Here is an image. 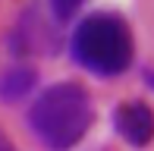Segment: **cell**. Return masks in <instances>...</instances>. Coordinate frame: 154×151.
Segmentation results:
<instances>
[{"instance_id":"cell-1","label":"cell","mask_w":154,"mask_h":151,"mask_svg":"<svg viewBox=\"0 0 154 151\" xmlns=\"http://www.w3.org/2000/svg\"><path fill=\"white\" fill-rule=\"evenodd\" d=\"M94 123L91 94L79 82H57L32 101L29 126L51 151H69L88 135Z\"/></svg>"},{"instance_id":"cell-2","label":"cell","mask_w":154,"mask_h":151,"mask_svg":"<svg viewBox=\"0 0 154 151\" xmlns=\"http://www.w3.org/2000/svg\"><path fill=\"white\" fill-rule=\"evenodd\" d=\"M132 32L123 16L116 13H91L72 29L69 38V54L82 69L113 79L123 76L132 66Z\"/></svg>"},{"instance_id":"cell-3","label":"cell","mask_w":154,"mask_h":151,"mask_svg":"<svg viewBox=\"0 0 154 151\" xmlns=\"http://www.w3.org/2000/svg\"><path fill=\"white\" fill-rule=\"evenodd\" d=\"M10 44H13V51H16V57H25V54H51L54 44H57V35H54L51 22L41 16L38 6H29V10L19 16Z\"/></svg>"},{"instance_id":"cell-4","label":"cell","mask_w":154,"mask_h":151,"mask_svg":"<svg viewBox=\"0 0 154 151\" xmlns=\"http://www.w3.org/2000/svg\"><path fill=\"white\" fill-rule=\"evenodd\" d=\"M113 129L120 132L123 142L145 148L154 139V110L145 101H123L113 110Z\"/></svg>"},{"instance_id":"cell-5","label":"cell","mask_w":154,"mask_h":151,"mask_svg":"<svg viewBox=\"0 0 154 151\" xmlns=\"http://www.w3.org/2000/svg\"><path fill=\"white\" fill-rule=\"evenodd\" d=\"M38 76H35L32 66H13L0 76V98L3 101H22L25 94L35 88Z\"/></svg>"},{"instance_id":"cell-6","label":"cell","mask_w":154,"mask_h":151,"mask_svg":"<svg viewBox=\"0 0 154 151\" xmlns=\"http://www.w3.org/2000/svg\"><path fill=\"white\" fill-rule=\"evenodd\" d=\"M47 3H51V13H54V19H72L75 13H79L82 0H47Z\"/></svg>"},{"instance_id":"cell-7","label":"cell","mask_w":154,"mask_h":151,"mask_svg":"<svg viewBox=\"0 0 154 151\" xmlns=\"http://www.w3.org/2000/svg\"><path fill=\"white\" fill-rule=\"evenodd\" d=\"M0 151H16V145H13V139L0 129Z\"/></svg>"},{"instance_id":"cell-8","label":"cell","mask_w":154,"mask_h":151,"mask_svg":"<svg viewBox=\"0 0 154 151\" xmlns=\"http://www.w3.org/2000/svg\"><path fill=\"white\" fill-rule=\"evenodd\" d=\"M145 82H148V88L154 91V72H145Z\"/></svg>"}]
</instances>
